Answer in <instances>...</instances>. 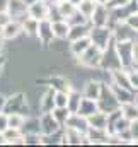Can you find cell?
I'll return each instance as SVG.
<instances>
[{
  "label": "cell",
  "mask_w": 138,
  "mask_h": 147,
  "mask_svg": "<svg viewBox=\"0 0 138 147\" xmlns=\"http://www.w3.org/2000/svg\"><path fill=\"white\" fill-rule=\"evenodd\" d=\"M96 103H97V110L106 113V115H109L113 111H118L119 106H121L118 103V99L114 98L109 82H102L101 84V92H99V98L96 99Z\"/></svg>",
  "instance_id": "6da1fadb"
},
{
  "label": "cell",
  "mask_w": 138,
  "mask_h": 147,
  "mask_svg": "<svg viewBox=\"0 0 138 147\" xmlns=\"http://www.w3.org/2000/svg\"><path fill=\"white\" fill-rule=\"evenodd\" d=\"M101 58H102V50L90 43V46H89L80 57H77V63H78L80 67H84V69L97 70V69L101 67Z\"/></svg>",
  "instance_id": "7a4b0ae2"
},
{
  "label": "cell",
  "mask_w": 138,
  "mask_h": 147,
  "mask_svg": "<svg viewBox=\"0 0 138 147\" xmlns=\"http://www.w3.org/2000/svg\"><path fill=\"white\" fill-rule=\"evenodd\" d=\"M3 113H27V96L24 92H14L5 96Z\"/></svg>",
  "instance_id": "3957f363"
},
{
  "label": "cell",
  "mask_w": 138,
  "mask_h": 147,
  "mask_svg": "<svg viewBox=\"0 0 138 147\" xmlns=\"http://www.w3.org/2000/svg\"><path fill=\"white\" fill-rule=\"evenodd\" d=\"M89 38H90L92 45H96L97 48L104 50L109 45V41L113 39V31H111L109 26H90Z\"/></svg>",
  "instance_id": "277c9868"
},
{
  "label": "cell",
  "mask_w": 138,
  "mask_h": 147,
  "mask_svg": "<svg viewBox=\"0 0 138 147\" xmlns=\"http://www.w3.org/2000/svg\"><path fill=\"white\" fill-rule=\"evenodd\" d=\"M121 67V62L118 58V53H116V46H114V39L109 41V45L102 50V58H101V67L106 72H111L114 69H119Z\"/></svg>",
  "instance_id": "5b68a950"
},
{
  "label": "cell",
  "mask_w": 138,
  "mask_h": 147,
  "mask_svg": "<svg viewBox=\"0 0 138 147\" xmlns=\"http://www.w3.org/2000/svg\"><path fill=\"white\" fill-rule=\"evenodd\" d=\"M131 43L133 41H114L116 53H118V58H119L123 69H130L133 65V60H131Z\"/></svg>",
  "instance_id": "8992f818"
},
{
  "label": "cell",
  "mask_w": 138,
  "mask_h": 147,
  "mask_svg": "<svg viewBox=\"0 0 138 147\" xmlns=\"http://www.w3.org/2000/svg\"><path fill=\"white\" fill-rule=\"evenodd\" d=\"M50 2L51 0H36L27 5V16L36 21H44L48 19V10H50Z\"/></svg>",
  "instance_id": "52a82bcc"
},
{
  "label": "cell",
  "mask_w": 138,
  "mask_h": 147,
  "mask_svg": "<svg viewBox=\"0 0 138 147\" xmlns=\"http://www.w3.org/2000/svg\"><path fill=\"white\" fill-rule=\"evenodd\" d=\"M111 31H113V39H114V41H133L135 36H137V33H135L125 21L116 22V24L111 28Z\"/></svg>",
  "instance_id": "ba28073f"
},
{
  "label": "cell",
  "mask_w": 138,
  "mask_h": 147,
  "mask_svg": "<svg viewBox=\"0 0 138 147\" xmlns=\"http://www.w3.org/2000/svg\"><path fill=\"white\" fill-rule=\"evenodd\" d=\"M39 130L41 134H55L62 130V125L55 120L51 113H41L39 116Z\"/></svg>",
  "instance_id": "9c48e42d"
},
{
  "label": "cell",
  "mask_w": 138,
  "mask_h": 147,
  "mask_svg": "<svg viewBox=\"0 0 138 147\" xmlns=\"http://www.w3.org/2000/svg\"><path fill=\"white\" fill-rule=\"evenodd\" d=\"M36 38L39 39V43H41L43 46L51 45V41L55 39V38H53V31H51V22H50L48 19L38 21V33H36Z\"/></svg>",
  "instance_id": "30bf717a"
},
{
  "label": "cell",
  "mask_w": 138,
  "mask_h": 147,
  "mask_svg": "<svg viewBox=\"0 0 138 147\" xmlns=\"http://www.w3.org/2000/svg\"><path fill=\"white\" fill-rule=\"evenodd\" d=\"M109 86H111V91H113V94H114V98L118 99L119 105L137 101V92H135V91L126 89V87H121V86H116V84H113V82H109Z\"/></svg>",
  "instance_id": "8fae6325"
},
{
  "label": "cell",
  "mask_w": 138,
  "mask_h": 147,
  "mask_svg": "<svg viewBox=\"0 0 138 147\" xmlns=\"http://www.w3.org/2000/svg\"><path fill=\"white\" fill-rule=\"evenodd\" d=\"M107 21H109V9L102 3H97L94 12L89 17V24L90 26H107Z\"/></svg>",
  "instance_id": "7c38bea8"
},
{
  "label": "cell",
  "mask_w": 138,
  "mask_h": 147,
  "mask_svg": "<svg viewBox=\"0 0 138 147\" xmlns=\"http://www.w3.org/2000/svg\"><path fill=\"white\" fill-rule=\"evenodd\" d=\"M0 34L3 36L5 41H12V39H15L19 34H22L21 22H19L17 19H12L10 22H7L5 26H2V28H0Z\"/></svg>",
  "instance_id": "4fadbf2b"
},
{
  "label": "cell",
  "mask_w": 138,
  "mask_h": 147,
  "mask_svg": "<svg viewBox=\"0 0 138 147\" xmlns=\"http://www.w3.org/2000/svg\"><path fill=\"white\" fill-rule=\"evenodd\" d=\"M63 127H68V128H73V130H78V132L85 134V130H87L89 125H87V118L85 116H82L78 113H70L68 118L63 123Z\"/></svg>",
  "instance_id": "5bb4252c"
},
{
  "label": "cell",
  "mask_w": 138,
  "mask_h": 147,
  "mask_svg": "<svg viewBox=\"0 0 138 147\" xmlns=\"http://www.w3.org/2000/svg\"><path fill=\"white\" fill-rule=\"evenodd\" d=\"M7 12L10 14L12 19H21L27 14V3L24 0H9V5H7Z\"/></svg>",
  "instance_id": "9a60e30c"
},
{
  "label": "cell",
  "mask_w": 138,
  "mask_h": 147,
  "mask_svg": "<svg viewBox=\"0 0 138 147\" xmlns=\"http://www.w3.org/2000/svg\"><path fill=\"white\" fill-rule=\"evenodd\" d=\"M89 46H90V38L84 36V38H78V39H72L70 45H68V50H70V53H72V57L77 58V57H80Z\"/></svg>",
  "instance_id": "2e32d148"
},
{
  "label": "cell",
  "mask_w": 138,
  "mask_h": 147,
  "mask_svg": "<svg viewBox=\"0 0 138 147\" xmlns=\"http://www.w3.org/2000/svg\"><path fill=\"white\" fill-rule=\"evenodd\" d=\"M41 82H44L46 86H50V87H53L55 91H65V92H70L72 89H73V86L70 84L67 79H63V77H60V75H53V77H48L46 80H41Z\"/></svg>",
  "instance_id": "e0dca14e"
},
{
  "label": "cell",
  "mask_w": 138,
  "mask_h": 147,
  "mask_svg": "<svg viewBox=\"0 0 138 147\" xmlns=\"http://www.w3.org/2000/svg\"><path fill=\"white\" fill-rule=\"evenodd\" d=\"M53 96H55V89L46 86V91L41 94V99H39V110H41V113H50L55 108Z\"/></svg>",
  "instance_id": "ac0fdd59"
},
{
  "label": "cell",
  "mask_w": 138,
  "mask_h": 147,
  "mask_svg": "<svg viewBox=\"0 0 138 147\" xmlns=\"http://www.w3.org/2000/svg\"><path fill=\"white\" fill-rule=\"evenodd\" d=\"M101 80L97 79H90L87 80V84L84 86L82 89V96L84 98H89V99H97L99 98V92H101Z\"/></svg>",
  "instance_id": "d6986e66"
},
{
  "label": "cell",
  "mask_w": 138,
  "mask_h": 147,
  "mask_svg": "<svg viewBox=\"0 0 138 147\" xmlns=\"http://www.w3.org/2000/svg\"><path fill=\"white\" fill-rule=\"evenodd\" d=\"M19 22H21V29H22V33H24L26 36L36 38V33H38V21H36V19L29 17V16L26 14L24 17L19 19Z\"/></svg>",
  "instance_id": "ffe728a7"
},
{
  "label": "cell",
  "mask_w": 138,
  "mask_h": 147,
  "mask_svg": "<svg viewBox=\"0 0 138 147\" xmlns=\"http://www.w3.org/2000/svg\"><path fill=\"white\" fill-rule=\"evenodd\" d=\"M68 29H70V24L65 19L56 21V22H51V31H53V38H55V39H60V41L67 39Z\"/></svg>",
  "instance_id": "44dd1931"
},
{
  "label": "cell",
  "mask_w": 138,
  "mask_h": 147,
  "mask_svg": "<svg viewBox=\"0 0 138 147\" xmlns=\"http://www.w3.org/2000/svg\"><path fill=\"white\" fill-rule=\"evenodd\" d=\"M87 125L94 127V128H104V130H107V115L97 110L96 113H92L90 116H87Z\"/></svg>",
  "instance_id": "7402d4cb"
},
{
  "label": "cell",
  "mask_w": 138,
  "mask_h": 147,
  "mask_svg": "<svg viewBox=\"0 0 138 147\" xmlns=\"http://www.w3.org/2000/svg\"><path fill=\"white\" fill-rule=\"evenodd\" d=\"M96 111H97V103H96V99H89V98H84V96H82L77 113L87 118V116H90V115L96 113Z\"/></svg>",
  "instance_id": "603a6c76"
},
{
  "label": "cell",
  "mask_w": 138,
  "mask_h": 147,
  "mask_svg": "<svg viewBox=\"0 0 138 147\" xmlns=\"http://www.w3.org/2000/svg\"><path fill=\"white\" fill-rule=\"evenodd\" d=\"M89 29H90V24H75V26H70L67 41L78 39V38H84V36H89Z\"/></svg>",
  "instance_id": "cb8c5ba5"
},
{
  "label": "cell",
  "mask_w": 138,
  "mask_h": 147,
  "mask_svg": "<svg viewBox=\"0 0 138 147\" xmlns=\"http://www.w3.org/2000/svg\"><path fill=\"white\" fill-rule=\"evenodd\" d=\"M119 111H121V115H123L128 121H131V120H138V103L137 101H131V103H125V105H121V106H119Z\"/></svg>",
  "instance_id": "d4e9b609"
},
{
  "label": "cell",
  "mask_w": 138,
  "mask_h": 147,
  "mask_svg": "<svg viewBox=\"0 0 138 147\" xmlns=\"http://www.w3.org/2000/svg\"><path fill=\"white\" fill-rule=\"evenodd\" d=\"M80 99H82V94L75 89H72L68 92V101H67V108L70 113H77L78 110V105H80Z\"/></svg>",
  "instance_id": "484cf974"
},
{
  "label": "cell",
  "mask_w": 138,
  "mask_h": 147,
  "mask_svg": "<svg viewBox=\"0 0 138 147\" xmlns=\"http://www.w3.org/2000/svg\"><path fill=\"white\" fill-rule=\"evenodd\" d=\"M56 7H58V10H60V14H62L63 19H68L70 16L77 10V7L70 0H60V2H56Z\"/></svg>",
  "instance_id": "4316f807"
},
{
  "label": "cell",
  "mask_w": 138,
  "mask_h": 147,
  "mask_svg": "<svg viewBox=\"0 0 138 147\" xmlns=\"http://www.w3.org/2000/svg\"><path fill=\"white\" fill-rule=\"evenodd\" d=\"M24 120H26L24 113H9L7 115V125L12 127V128H21Z\"/></svg>",
  "instance_id": "83f0119b"
},
{
  "label": "cell",
  "mask_w": 138,
  "mask_h": 147,
  "mask_svg": "<svg viewBox=\"0 0 138 147\" xmlns=\"http://www.w3.org/2000/svg\"><path fill=\"white\" fill-rule=\"evenodd\" d=\"M96 5H97V3H96L94 0H82V2L77 5V10H78L82 16H85V17L89 19V17H90V14L94 12Z\"/></svg>",
  "instance_id": "f1b7e54d"
},
{
  "label": "cell",
  "mask_w": 138,
  "mask_h": 147,
  "mask_svg": "<svg viewBox=\"0 0 138 147\" xmlns=\"http://www.w3.org/2000/svg\"><path fill=\"white\" fill-rule=\"evenodd\" d=\"M53 116H55V120L63 127V123H65V120L68 118V115H70V111H68V108H60V106H55L53 110L50 111Z\"/></svg>",
  "instance_id": "f546056e"
},
{
  "label": "cell",
  "mask_w": 138,
  "mask_h": 147,
  "mask_svg": "<svg viewBox=\"0 0 138 147\" xmlns=\"http://www.w3.org/2000/svg\"><path fill=\"white\" fill-rule=\"evenodd\" d=\"M128 70V79H130V86H131V89L138 92V67L137 65H131L130 69H126Z\"/></svg>",
  "instance_id": "4dcf8cb0"
},
{
  "label": "cell",
  "mask_w": 138,
  "mask_h": 147,
  "mask_svg": "<svg viewBox=\"0 0 138 147\" xmlns=\"http://www.w3.org/2000/svg\"><path fill=\"white\" fill-rule=\"evenodd\" d=\"M53 101H55V106H60V108H67L68 92H65V91H55Z\"/></svg>",
  "instance_id": "1f68e13d"
},
{
  "label": "cell",
  "mask_w": 138,
  "mask_h": 147,
  "mask_svg": "<svg viewBox=\"0 0 138 147\" xmlns=\"http://www.w3.org/2000/svg\"><path fill=\"white\" fill-rule=\"evenodd\" d=\"M65 21L68 22L70 26H75V24H89V19H87L85 16H82L78 10H75L68 19H65Z\"/></svg>",
  "instance_id": "d6a6232c"
},
{
  "label": "cell",
  "mask_w": 138,
  "mask_h": 147,
  "mask_svg": "<svg viewBox=\"0 0 138 147\" xmlns=\"http://www.w3.org/2000/svg\"><path fill=\"white\" fill-rule=\"evenodd\" d=\"M128 134L131 139V144H138V120H131L128 125Z\"/></svg>",
  "instance_id": "836d02e7"
},
{
  "label": "cell",
  "mask_w": 138,
  "mask_h": 147,
  "mask_svg": "<svg viewBox=\"0 0 138 147\" xmlns=\"http://www.w3.org/2000/svg\"><path fill=\"white\" fill-rule=\"evenodd\" d=\"M135 33H138V12H135V14H131V16H128L126 17V21H125Z\"/></svg>",
  "instance_id": "e575fe53"
},
{
  "label": "cell",
  "mask_w": 138,
  "mask_h": 147,
  "mask_svg": "<svg viewBox=\"0 0 138 147\" xmlns=\"http://www.w3.org/2000/svg\"><path fill=\"white\" fill-rule=\"evenodd\" d=\"M10 21H12L10 14H9L7 10H2V12H0V28H2V26H5V24H7V22H10Z\"/></svg>",
  "instance_id": "d590c367"
},
{
  "label": "cell",
  "mask_w": 138,
  "mask_h": 147,
  "mask_svg": "<svg viewBox=\"0 0 138 147\" xmlns=\"http://www.w3.org/2000/svg\"><path fill=\"white\" fill-rule=\"evenodd\" d=\"M130 0H109L107 2V9H114V7H121V5H126Z\"/></svg>",
  "instance_id": "8d00e7d4"
},
{
  "label": "cell",
  "mask_w": 138,
  "mask_h": 147,
  "mask_svg": "<svg viewBox=\"0 0 138 147\" xmlns=\"http://www.w3.org/2000/svg\"><path fill=\"white\" fill-rule=\"evenodd\" d=\"M7 127H9V125H7V113L0 111V132H3Z\"/></svg>",
  "instance_id": "74e56055"
},
{
  "label": "cell",
  "mask_w": 138,
  "mask_h": 147,
  "mask_svg": "<svg viewBox=\"0 0 138 147\" xmlns=\"http://www.w3.org/2000/svg\"><path fill=\"white\" fill-rule=\"evenodd\" d=\"M7 5H9V0H0V12L7 10Z\"/></svg>",
  "instance_id": "f35d334b"
},
{
  "label": "cell",
  "mask_w": 138,
  "mask_h": 147,
  "mask_svg": "<svg viewBox=\"0 0 138 147\" xmlns=\"http://www.w3.org/2000/svg\"><path fill=\"white\" fill-rule=\"evenodd\" d=\"M3 105H5V96L0 92V111H3Z\"/></svg>",
  "instance_id": "ab89813d"
},
{
  "label": "cell",
  "mask_w": 138,
  "mask_h": 147,
  "mask_svg": "<svg viewBox=\"0 0 138 147\" xmlns=\"http://www.w3.org/2000/svg\"><path fill=\"white\" fill-rule=\"evenodd\" d=\"M3 67H5V57H0V74L3 72Z\"/></svg>",
  "instance_id": "60d3db41"
},
{
  "label": "cell",
  "mask_w": 138,
  "mask_h": 147,
  "mask_svg": "<svg viewBox=\"0 0 138 147\" xmlns=\"http://www.w3.org/2000/svg\"><path fill=\"white\" fill-rule=\"evenodd\" d=\"M7 142H5V137H3V134L0 132V146H5Z\"/></svg>",
  "instance_id": "b9f144b4"
},
{
  "label": "cell",
  "mask_w": 138,
  "mask_h": 147,
  "mask_svg": "<svg viewBox=\"0 0 138 147\" xmlns=\"http://www.w3.org/2000/svg\"><path fill=\"white\" fill-rule=\"evenodd\" d=\"M3 45H5V39H3V36L0 34V51L3 50Z\"/></svg>",
  "instance_id": "7bdbcfd3"
},
{
  "label": "cell",
  "mask_w": 138,
  "mask_h": 147,
  "mask_svg": "<svg viewBox=\"0 0 138 147\" xmlns=\"http://www.w3.org/2000/svg\"><path fill=\"white\" fill-rule=\"evenodd\" d=\"M94 2H96V3H102V5H107V2H109V0H94Z\"/></svg>",
  "instance_id": "ee69618b"
},
{
  "label": "cell",
  "mask_w": 138,
  "mask_h": 147,
  "mask_svg": "<svg viewBox=\"0 0 138 147\" xmlns=\"http://www.w3.org/2000/svg\"><path fill=\"white\" fill-rule=\"evenodd\" d=\"M70 2H72V3H73V5H75V7H77V5H78V3H80V2H82V0H70Z\"/></svg>",
  "instance_id": "f6af8a7d"
},
{
  "label": "cell",
  "mask_w": 138,
  "mask_h": 147,
  "mask_svg": "<svg viewBox=\"0 0 138 147\" xmlns=\"http://www.w3.org/2000/svg\"><path fill=\"white\" fill-rule=\"evenodd\" d=\"M0 57H2V51H0Z\"/></svg>",
  "instance_id": "bcb514c9"
},
{
  "label": "cell",
  "mask_w": 138,
  "mask_h": 147,
  "mask_svg": "<svg viewBox=\"0 0 138 147\" xmlns=\"http://www.w3.org/2000/svg\"><path fill=\"white\" fill-rule=\"evenodd\" d=\"M56 2H60V0H56Z\"/></svg>",
  "instance_id": "7dc6e473"
}]
</instances>
